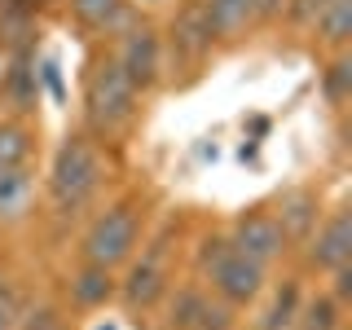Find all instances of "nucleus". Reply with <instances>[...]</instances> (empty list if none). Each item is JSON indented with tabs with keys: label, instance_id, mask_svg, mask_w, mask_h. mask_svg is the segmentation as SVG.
<instances>
[{
	"label": "nucleus",
	"instance_id": "1",
	"mask_svg": "<svg viewBox=\"0 0 352 330\" xmlns=\"http://www.w3.org/2000/svg\"><path fill=\"white\" fill-rule=\"evenodd\" d=\"M106 185V150L97 137H88V132H66L58 141V150H53V163H49V181H44V190H49V207L58 220H71L80 216L88 203L97 198V190Z\"/></svg>",
	"mask_w": 352,
	"mask_h": 330
},
{
	"label": "nucleus",
	"instance_id": "2",
	"mask_svg": "<svg viewBox=\"0 0 352 330\" xmlns=\"http://www.w3.org/2000/svg\"><path fill=\"white\" fill-rule=\"evenodd\" d=\"M141 88L124 75L115 53H97L84 71V132L97 141H115L137 124Z\"/></svg>",
	"mask_w": 352,
	"mask_h": 330
},
{
	"label": "nucleus",
	"instance_id": "3",
	"mask_svg": "<svg viewBox=\"0 0 352 330\" xmlns=\"http://www.w3.org/2000/svg\"><path fill=\"white\" fill-rule=\"evenodd\" d=\"M194 273L229 308H251L264 295V286H269V269L247 260L229 242V234H216V229L194 242Z\"/></svg>",
	"mask_w": 352,
	"mask_h": 330
},
{
	"label": "nucleus",
	"instance_id": "4",
	"mask_svg": "<svg viewBox=\"0 0 352 330\" xmlns=\"http://www.w3.org/2000/svg\"><path fill=\"white\" fill-rule=\"evenodd\" d=\"M141 234H146V203H141V194H124L88 220V229L80 238V260L124 269L137 256Z\"/></svg>",
	"mask_w": 352,
	"mask_h": 330
},
{
	"label": "nucleus",
	"instance_id": "5",
	"mask_svg": "<svg viewBox=\"0 0 352 330\" xmlns=\"http://www.w3.org/2000/svg\"><path fill=\"white\" fill-rule=\"evenodd\" d=\"M172 234H176V229L168 225L163 234L150 238V247L141 251V260L132 256L124 264V278H119V286H115V300L124 304L128 313H150L154 304L168 300V291H172V273H168Z\"/></svg>",
	"mask_w": 352,
	"mask_h": 330
},
{
	"label": "nucleus",
	"instance_id": "6",
	"mask_svg": "<svg viewBox=\"0 0 352 330\" xmlns=\"http://www.w3.org/2000/svg\"><path fill=\"white\" fill-rule=\"evenodd\" d=\"M229 242H234L247 260L264 264V269L286 260V251H291V238L282 234L278 216H273L269 207H247V212H238L234 225H229Z\"/></svg>",
	"mask_w": 352,
	"mask_h": 330
},
{
	"label": "nucleus",
	"instance_id": "7",
	"mask_svg": "<svg viewBox=\"0 0 352 330\" xmlns=\"http://www.w3.org/2000/svg\"><path fill=\"white\" fill-rule=\"evenodd\" d=\"M163 36L159 27H150V22H132V27L124 31V40H119L115 58L119 66H124V75L132 84L141 88V93H150V88L163 84Z\"/></svg>",
	"mask_w": 352,
	"mask_h": 330
},
{
	"label": "nucleus",
	"instance_id": "8",
	"mask_svg": "<svg viewBox=\"0 0 352 330\" xmlns=\"http://www.w3.org/2000/svg\"><path fill=\"white\" fill-rule=\"evenodd\" d=\"M348 260H352V207H335L304 238V264L317 273H335Z\"/></svg>",
	"mask_w": 352,
	"mask_h": 330
},
{
	"label": "nucleus",
	"instance_id": "9",
	"mask_svg": "<svg viewBox=\"0 0 352 330\" xmlns=\"http://www.w3.org/2000/svg\"><path fill=\"white\" fill-rule=\"evenodd\" d=\"M212 44H216V36H212V27H207L203 0H185V5L176 9L172 27H168V44H163V49H172V58L194 66L212 53Z\"/></svg>",
	"mask_w": 352,
	"mask_h": 330
},
{
	"label": "nucleus",
	"instance_id": "10",
	"mask_svg": "<svg viewBox=\"0 0 352 330\" xmlns=\"http://www.w3.org/2000/svg\"><path fill=\"white\" fill-rule=\"evenodd\" d=\"M115 286H119L115 269L80 260V269L66 273V300H71V308H80V313H93V308H106L115 300Z\"/></svg>",
	"mask_w": 352,
	"mask_h": 330
},
{
	"label": "nucleus",
	"instance_id": "11",
	"mask_svg": "<svg viewBox=\"0 0 352 330\" xmlns=\"http://www.w3.org/2000/svg\"><path fill=\"white\" fill-rule=\"evenodd\" d=\"M273 216H278L282 234L291 242H304L317 229V220H322V198H317V190H308V185H295V190H286L278 198Z\"/></svg>",
	"mask_w": 352,
	"mask_h": 330
},
{
	"label": "nucleus",
	"instance_id": "12",
	"mask_svg": "<svg viewBox=\"0 0 352 330\" xmlns=\"http://www.w3.org/2000/svg\"><path fill=\"white\" fill-rule=\"evenodd\" d=\"M36 212V168L18 163V168L0 172V225H18Z\"/></svg>",
	"mask_w": 352,
	"mask_h": 330
},
{
	"label": "nucleus",
	"instance_id": "13",
	"mask_svg": "<svg viewBox=\"0 0 352 330\" xmlns=\"http://www.w3.org/2000/svg\"><path fill=\"white\" fill-rule=\"evenodd\" d=\"M66 5H71V18L97 36H115V31H128L137 22L132 0H66Z\"/></svg>",
	"mask_w": 352,
	"mask_h": 330
},
{
	"label": "nucleus",
	"instance_id": "14",
	"mask_svg": "<svg viewBox=\"0 0 352 330\" xmlns=\"http://www.w3.org/2000/svg\"><path fill=\"white\" fill-rule=\"evenodd\" d=\"M0 93L5 102L18 110V115H31L40 106V80H36V53H14L9 58V71L0 80Z\"/></svg>",
	"mask_w": 352,
	"mask_h": 330
},
{
	"label": "nucleus",
	"instance_id": "15",
	"mask_svg": "<svg viewBox=\"0 0 352 330\" xmlns=\"http://www.w3.org/2000/svg\"><path fill=\"white\" fill-rule=\"evenodd\" d=\"M300 304H304V278L291 273V278H282L273 286L269 304H264L260 317H256V330H291L295 317H300Z\"/></svg>",
	"mask_w": 352,
	"mask_h": 330
},
{
	"label": "nucleus",
	"instance_id": "16",
	"mask_svg": "<svg viewBox=\"0 0 352 330\" xmlns=\"http://www.w3.org/2000/svg\"><path fill=\"white\" fill-rule=\"evenodd\" d=\"M207 300H212V291L203 282H185L168 291V330H198Z\"/></svg>",
	"mask_w": 352,
	"mask_h": 330
},
{
	"label": "nucleus",
	"instance_id": "17",
	"mask_svg": "<svg viewBox=\"0 0 352 330\" xmlns=\"http://www.w3.org/2000/svg\"><path fill=\"white\" fill-rule=\"evenodd\" d=\"M203 14L216 40H238L247 27H256L251 22V0H203Z\"/></svg>",
	"mask_w": 352,
	"mask_h": 330
},
{
	"label": "nucleus",
	"instance_id": "18",
	"mask_svg": "<svg viewBox=\"0 0 352 330\" xmlns=\"http://www.w3.org/2000/svg\"><path fill=\"white\" fill-rule=\"evenodd\" d=\"M308 31L317 36V44H326V49H335V53L348 49V40H352V0H330Z\"/></svg>",
	"mask_w": 352,
	"mask_h": 330
},
{
	"label": "nucleus",
	"instance_id": "19",
	"mask_svg": "<svg viewBox=\"0 0 352 330\" xmlns=\"http://www.w3.org/2000/svg\"><path fill=\"white\" fill-rule=\"evenodd\" d=\"M291 330H344V304H339L330 291L304 295L300 317H295Z\"/></svg>",
	"mask_w": 352,
	"mask_h": 330
},
{
	"label": "nucleus",
	"instance_id": "20",
	"mask_svg": "<svg viewBox=\"0 0 352 330\" xmlns=\"http://www.w3.org/2000/svg\"><path fill=\"white\" fill-rule=\"evenodd\" d=\"M31 154H36V132L22 119H0V172L31 163Z\"/></svg>",
	"mask_w": 352,
	"mask_h": 330
},
{
	"label": "nucleus",
	"instance_id": "21",
	"mask_svg": "<svg viewBox=\"0 0 352 330\" xmlns=\"http://www.w3.org/2000/svg\"><path fill=\"white\" fill-rule=\"evenodd\" d=\"M322 97L335 110L348 106V97H352V58H348V49H339L335 58L326 62V71H322Z\"/></svg>",
	"mask_w": 352,
	"mask_h": 330
},
{
	"label": "nucleus",
	"instance_id": "22",
	"mask_svg": "<svg viewBox=\"0 0 352 330\" xmlns=\"http://www.w3.org/2000/svg\"><path fill=\"white\" fill-rule=\"evenodd\" d=\"M14 330H66L62 322V308L58 304H36V308H22Z\"/></svg>",
	"mask_w": 352,
	"mask_h": 330
},
{
	"label": "nucleus",
	"instance_id": "23",
	"mask_svg": "<svg viewBox=\"0 0 352 330\" xmlns=\"http://www.w3.org/2000/svg\"><path fill=\"white\" fill-rule=\"evenodd\" d=\"M36 80L49 88V97L58 106L71 102V88H66V75H62V62L58 58H36Z\"/></svg>",
	"mask_w": 352,
	"mask_h": 330
},
{
	"label": "nucleus",
	"instance_id": "24",
	"mask_svg": "<svg viewBox=\"0 0 352 330\" xmlns=\"http://www.w3.org/2000/svg\"><path fill=\"white\" fill-rule=\"evenodd\" d=\"M198 330H238V308H229L225 300H207L203 308V322H198Z\"/></svg>",
	"mask_w": 352,
	"mask_h": 330
},
{
	"label": "nucleus",
	"instance_id": "25",
	"mask_svg": "<svg viewBox=\"0 0 352 330\" xmlns=\"http://www.w3.org/2000/svg\"><path fill=\"white\" fill-rule=\"evenodd\" d=\"M330 5V0H286V9H282V18L291 22V27H313L317 14Z\"/></svg>",
	"mask_w": 352,
	"mask_h": 330
},
{
	"label": "nucleus",
	"instance_id": "26",
	"mask_svg": "<svg viewBox=\"0 0 352 330\" xmlns=\"http://www.w3.org/2000/svg\"><path fill=\"white\" fill-rule=\"evenodd\" d=\"M286 9V0H251V22L256 27H269V22H278Z\"/></svg>",
	"mask_w": 352,
	"mask_h": 330
},
{
	"label": "nucleus",
	"instance_id": "27",
	"mask_svg": "<svg viewBox=\"0 0 352 330\" xmlns=\"http://www.w3.org/2000/svg\"><path fill=\"white\" fill-rule=\"evenodd\" d=\"M330 282H335V286H330V295H335V300L348 308V300H352V260L339 264V269L330 273Z\"/></svg>",
	"mask_w": 352,
	"mask_h": 330
},
{
	"label": "nucleus",
	"instance_id": "28",
	"mask_svg": "<svg viewBox=\"0 0 352 330\" xmlns=\"http://www.w3.org/2000/svg\"><path fill=\"white\" fill-rule=\"evenodd\" d=\"M22 304L18 295H0V330H14V322H18V313H22Z\"/></svg>",
	"mask_w": 352,
	"mask_h": 330
},
{
	"label": "nucleus",
	"instance_id": "29",
	"mask_svg": "<svg viewBox=\"0 0 352 330\" xmlns=\"http://www.w3.org/2000/svg\"><path fill=\"white\" fill-rule=\"evenodd\" d=\"M256 154H260V141H251V137H247V141L238 146V159H242V163H256Z\"/></svg>",
	"mask_w": 352,
	"mask_h": 330
},
{
	"label": "nucleus",
	"instance_id": "30",
	"mask_svg": "<svg viewBox=\"0 0 352 330\" xmlns=\"http://www.w3.org/2000/svg\"><path fill=\"white\" fill-rule=\"evenodd\" d=\"M132 5H159V0H132Z\"/></svg>",
	"mask_w": 352,
	"mask_h": 330
}]
</instances>
